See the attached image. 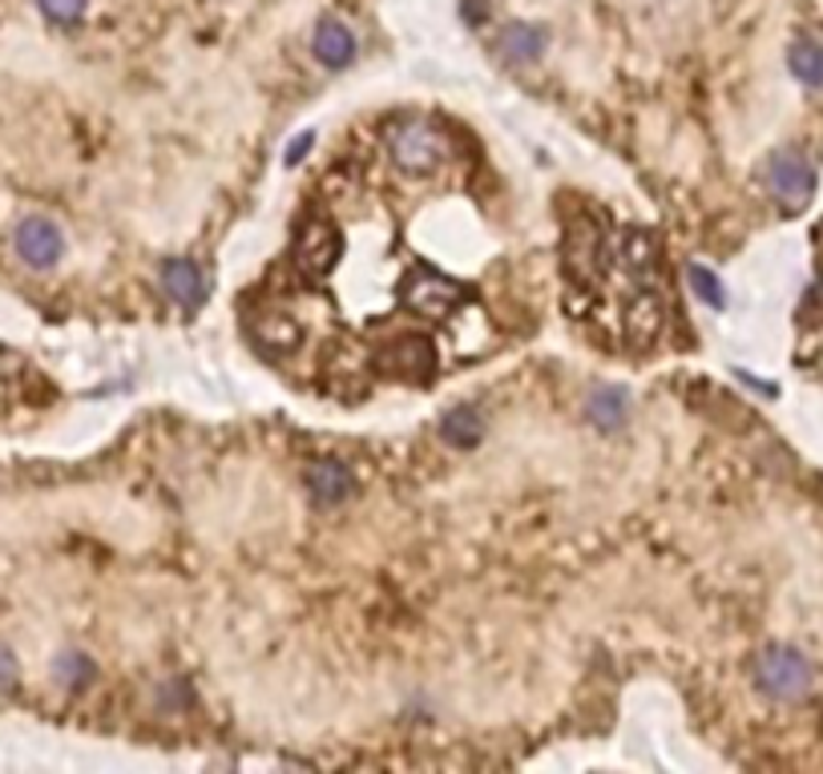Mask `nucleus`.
Masks as SVG:
<instances>
[{"label":"nucleus","instance_id":"obj_1","mask_svg":"<svg viewBox=\"0 0 823 774\" xmlns=\"http://www.w3.org/2000/svg\"><path fill=\"white\" fill-rule=\"evenodd\" d=\"M751 678L759 686V694H767L771 702H800L803 694L812 690L815 669L812 657L795 649V645H767L755 657Z\"/></svg>","mask_w":823,"mask_h":774},{"label":"nucleus","instance_id":"obj_2","mask_svg":"<svg viewBox=\"0 0 823 774\" xmlns=\"http://www.w3.org/2000/svg\"><path fill=\"white\" fill-rule=\"evenodd\" d=\"M388 150L392 162L400 170H412V174H428V170L445 162V138L432 126H424V121H404V126L392 129Z\"/></svg>","mask_w":823,"mask_h":774},{"label":"nucleus","instance_id":"obj_3","mask_svg":"<svg viewBox=\"0 0 823 774\" xmlns=\"http://www.w3.org/2000/svg\"><path fill=\"white\" fill-rule=\"evenodd\" d=\"M767 190L783 202V211H803L815 194V170L812 162L795 150H779L767 165Z\"/></svg>","mask_w":823,"mask_h":774},{"label":"nucleus","instance_id":"obj_4","mask_svg":"<svg viewBox=\"0 0 823 774\" xmlns=\"http://www.w3.org/2000/svg\"><path fill=\"white\" fill-rule=\"evenodd\" d=\"M12 247H17V255L24 258V267L53 270L61 258H65V235H61V226L53 223V218L33 214V218H21V223H17Z\"/></svg>","mask_w":823,"mask_h":774},{"label":"nucleus","instance_id":"obj_5","mask_svg":"<svg viewBox=\"0 0 823 774\" xmlns=\"http://www.w3.org/2000/svg\"><path fill=\"white\" fill-rule=\"evenodd\" d=\"M295 262L307 270V275H328L335 262H340V235L323 223H311L299 230L295 238Z\"/></svg>","mask_w":823,"mask_h":774},{"label":"nucleus","instance_id":"obj_6","mask_svg":"<svg viewBox=\"0 0 823 774\" xmlns=\"http://www.w3.org/2000/svg\"><path fill=\"white\" fill-rule=\"evenodd\" d=\"M549 49V33L542 24H530V21H513L501 29L496 36V53L509 61V65H533L542 61V53Z\"/></svg>","mask_w":823,"mask_h":774},{"label":"nucleus","instance_id":"obj_7","mask_svg":"<svg viewBox=\"0 0 823 774\" xmlns=\"http://www.w3.org/2000/svg\"><path fill=\"white\" fill-rule=\"evenodd\" d=\"M311 53H316L323 69H348L355 57V33L335 17H323L316 36H311Z\"/></svg>","mask_w":823,"mask_h":774},{"label":"nucleus","instance_id":"obj_8","mask_svg":"<svg viewBox=\"0 0 823 774\" xmlns=\"http://www.w3.org/2000/svg\"><path fill=\"white\" fill-rule=\"evenodd\" d=\"M162 291L174 299L178 307H194L206 299V279H202V267L194 258H165L162 262Z\"/></svg>","mask_w":823,"mask_h":774},{"label":"nucleus","instance_id":"obj_9","mask_svg":"<svg viewBox=\"0 0 823 774\" xmlns=\"http://www.w3.org/2000/svg\"><path fill=\"white\" fill-rule=\"evenodd\" d=\"M352 488H355V476L343 460H316V464L307 469V493H311L316 505H340V501L352 496Z\"/></svg>","mask_w":823,"mask_h":774},{"label":"nucleus","instance_id":"obj_10","mask_svg":"<svg viewBox=\"0 0 823 774\" xmlns=\"http://www.w3.org/2000/svg\"><path fill=\"white\" fill-rule=\"evenodd\" d=\"M408 299H412V307H416L420 315L445 319V315H452V311H457V303L464 299V291H460V287H452V282H445L440 275H428V270H424L420 282L412 287Z\"/></svg>","mask_w":823,"mask_h":774},{"label":"nucleus","instance_id":"obj_11","mask_svg":"<svg viewBox=\"0 0 823 774\" xmlns=\"http://www.w3.org/2000/svg\"><path fill=\"white\" fill-rule=\"evenodd\" d=\"M440 436H445L448 448L469 452V448H477L484 440V416L472 408V404H460V408L445 411V420H440Z\"/></svg>","mask_w":823,"mask_h":774},{"label":"nucleus","instance_id":"obj_12","mask_svg":"<svg viewBox=\"0 0 823 774\" xmlns=\"http://www.w3.org/2000/svg\"><path fill=\"white\" fill-rule=\"evenodd\" d=\"M436 367V355H432V343L428 340H400L396 347L388 352V372L404 379H428Z\"/></svg>","mask_w":823,"mask_h":774},{"label":"nucleus","instance_id":"obj_13","mask_svg":"<svg viewBox=\"0 0 823 774\" xmlns=\"http://www.w3.org/2000/svg\"><path fill=\"white\" fill-rule=\"evenodd\" d=\"M586 416L594 420V428H606V432L622 428L626 416H630V396H626V387H598L586 404Z\"/></svg>","mask_w":823,"mask_h":774},{"label":"nucleus","instance_id":"obj_14","mask_svg":"<svg viewBox=\"0 0 823 774\" xmlns=\"http://www.w3.org/2000/svg\"><path fill=\"white\" fill-rule=\"evenodd\" d=\"M788 65L795 73V82H803L808 89H820L823 85V41L820 36H800L791 41Z\"/></svg>","mask_w":823,"mask_h":774},{"label":"nucleus","instance_id":"obj_15","mask_svg":"<svg viewBox=\"0 0 823 774\" xmlns=\"http://www.w3.org/2000/svg\"><path fill=\"white\" fill-rule=\"evenodd\" d=\"M97 666H94V657L82 654V649H61L57 657H53V681H57L61 690H85L89 681H94Z\"/></svg>","mask_w":823,"mask_h":774},{"label":"nucleus","instance_id":"obj_16","mask_svg":"<svg viewBox=\"0 0 823 774\" xmlns=\"http://www.w3.org/2000/svg\"><path fill=\"white\" fill-rule=\"evenodd\" d=\"M686 279H691L694 294H698L706 307H715V311H723V307H727V294H723V282H718L715 270H706V267H698V262H691V267H686Z\"/></svg>","mask_w":823,"mask_h":774},{"label":"nucleus","instance_id":"obj_17","mask_svg":"<svg viewBox=\"0 0 823 774\" xmlns=\"http://www.w3.org/2000/svg\"><path fill=\"white\" fill-rule=\"evenodd\" d=\"M36 9L45 12V21L70 29L85 17V0H36Z\"/></svg>","mask_w":823,"mask_h":774},{"label":"nucleus","instance_id":"obj_18","mask_svg":"<svg viewBox=\"0 0 823 774\" xmlns=\"http://www.w3.org/2000/svg\"><path fill=\"white\" fill-rule=\"evenodd\" d=\"M255 335H259L263 343H271V347H295V343H299V327H295L291 319H282V327H271V319H267V323L255 327Z\"/></svg>","mask_w":823,"mask_h":774},{"label":"nucleus","instance_id":"obj_19","mask_svg":"<svg viewBox=\"0 0 823 774\" xmlns=\"http://www.w3.org/2000/svg\"><path fill=\"white\" fill-rule=\"evenodd\" d=\"M17 678H21V662H17L9 645L0 642V694H9L17 686Z\"/></svg>","mask_w":823,"mask_h":774},{"label":"nucleus","instance_id":"obj_20","mask_svg":"<svg viewBox=\"0 0 823 774\" xmlns=\"http://www.w3.org/2000/svg\"><path fill=\"white\" fill-rule=\"evenodd\" d=\"M307 150H316V129H307V133H299V138L287 146V153H282V162L287 165H299L307 158Z\"/></svg>","mask_w":823,"mask_h":774}]
</instances>
